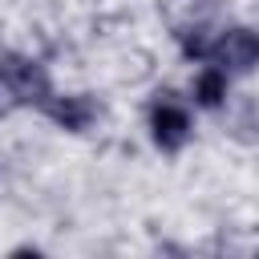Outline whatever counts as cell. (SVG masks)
I'll list each match as a JSON object with an SVG mask.
<instances>
[{"label": "cell", "instance_id": "cell-1", "mask_svg": "<svg viewBox=\"0 0 259 259\" xmlns=\"http://www.w3.org/2000/svg\"><path fill=\"white\" fill-rule=\"evenodd\" d=\"M53 97V85H49V73L28 61V57H0V113L8 109H20V105H36L45 109Z\"/></svg>", "mask_w": 259, "mask_h": 259}, {"label": "cell", "instance_id": "cell-3", "mask_svg": "<svg viewBox=\"0 0 259 259\" xmlns=\"http://www.w3.org/2000/svg\"><path fill=\"white\" fill-rule=\"evenodd\" d=\"M150 130H154L158 150L174 154V150H182V142L190 138V117H186V109H182V105H174V101H170V93H166V97L150 109Z\"/></svg>", "mask_w": 259, "mask_h": 259}, {"label": "cell", "instance_id": "cell-2", "mask_svg": "<svg viewBox=\"0 0 259 259\" xmlns=\"http://www.w3.org/2000/svg\"><path fill=\"white\" fill-rule=\"evenodd\" d=\"M206 61H219V65H227V69H235V73L255 69V65H259V32H251V28H227V32L210 45Z\"/></svg>", "mask_w": 259, "mask_h": 259}, {"label": "cell", "instance_id": "cell-6", "mask_svg": "<svg viewBox=\"0 0 259 259\" xmlns=\"http://www.w3.org/2000/svg\"><path fill=\"white\" fill-rule=\"evenodd\" d=\"M182 53H186V57H194V61H206L210 45H206L202 28H194V32H182Z\"/></svg>", "mask_w": 259, "mask_h": 259}, {"label": "cell", "instance_id": "cell-5", "mask_svg": "<svg viewBox=\"0 0 259 259\" xmlns=\"http://www.w3.org/2000/svg\"><path fill=\"white\" fill-rule=\"evenodd\" d=\"M194 97H198V105H206V109H214V105H223V97H227V73L223 69H202L198 73V81H194Z\"/></svg>", "mask_w": 259, "mask_h": 259}, {"label": "cell", "instance_id": "cell-4", "mask_svg": "<svg viewBox=\"0 0 259 259\" xmlns=\"http://www.w3.org/2000/svg\"><path fill=\"white\" fill-rule=\"evenodd\" d=\"M45 113H49L61 130L81 134V130H89V121L97 117V105H93V97H85V93H77V97H49Z\"/></svg>", "mask_w": 259, "mask_h": 259}]
</instances>
